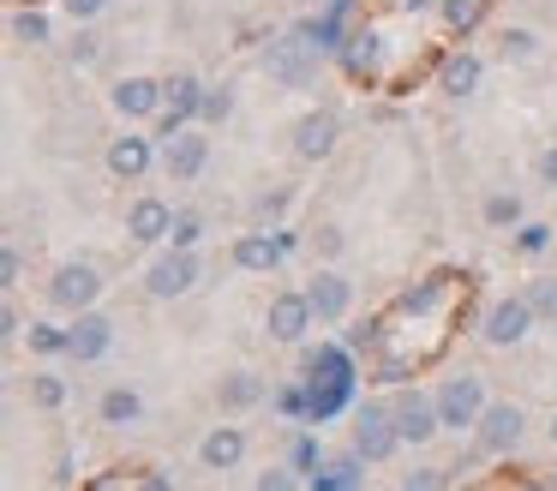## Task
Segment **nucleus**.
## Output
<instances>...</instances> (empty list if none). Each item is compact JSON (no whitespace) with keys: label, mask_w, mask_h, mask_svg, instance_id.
<instances>
[{"label":"nucleus","mask_w":557,"mask_h":491,"mask_svg":"<svg viewBox=\"0 0 557 491\" xmlns=\"http://www.w3.org/2000/svg\"><path fill=\"white\" fill-rule=\"evenodd\" d=\"M389 414H396V431H401L408 450H425V443L444 431V419H437V395H425V390H401L396 402H389Z\"/></svg>","instance_id":"nucleus-9"},{"label":"nucleus","mask_w":557,"mask_h":491,"mask_svg":"<svg viewBox=\"0 0 557 491\" xmlns=\"http://www.w3.org/2000/svg\"><path fill=\"white\" fill-rule=\"evenodd\" d=\"M449 306V275H425V282H408L396 294V311L401 318H432V311Z\"/></svg>","instance_id":"nucleus-22"},{"label":"nucleus","mask_w":557,"mask_h":491,"mask_svg":"<svg viewBox=\"0 0 557 491\" xmlns=\"http://www.w3.org/2000/svg\"><path fill=\"white\" fill-rule=\"evenodd\" d=\"M264 378H258V371H228V378L216 383V407L222 414H252L258 402H264Z\"/></svg>","instance_id":"nucleus-23"},{"label":"nucleus","mask_w":557,"mask_h":491,"mask_svg":"<svg viewBox=\"0 0 557 491\" xmlns=\"http://www.w3.org/2000/svg\"><path fill=\"white\" fill-rule=\"evenodd\" d=\"M205 90H210V84L198 78V72H169V78H162V96H169V102H162V114H157V138H162V144L198 120V108H205Z\"/></svg>","instance_id":"nucleus-5"},{"label":"nucleus","mask_w":557,"mask_h":491,"mask_svg":"<svg viewBox=\"0 0 557 491\" xmlns=\"http://www.w3.org/2000/svg\"><path fill=\"white\" fill-rule=\"evenodd\" d=\"M318 66H324V48H318L300 24L264 48V72H270V84H282V90H306V84H318Z\"/></svg>","instance_id":"nucleus-1"},{"label":"nucleus","mask_w":557,"mask_h":491,"mask_svg":"<svg viewBox=\"0 0 557 491\" xmlns=\"http://www.w3.org/2000/svg\"><path fill=\"white\" fill-rule=\"evenodd\" d=\"M288 204H294V192H288V186H270V192H258V198H252V222H258V228H264V222L276 228L282 216H288Z\"/></svg>","instance_id":"nucleus-32"},{"label":"nucleus","mask_w":557,"mask_h":491,"mask_svg":"<svg viewBox=\"0 0 557 491\" xmlns=\"http://www.w3.org/2000/svg\"><path fill=\"white\" fill-rule=\"evenodd\" d=\"M432 395H437V419H444V431H473V426H480V414L492 407L480 371H456V378H444Z\"/></svg>","instance_id":"nucleus-2"},{"label":"nucleus","mask_w":557,"mask_h":491,"mask_svg":"<svg viewBox=\"0 0 557 491\" xmlns=\"http://www.w3.org/2000/svg\"><path fill=\"white\" fill-rule=\"evenodd\" d=\"M198 240H205V216H198V210H174V234H169V246L198 251Z\"/></svg>","instance_id":"nucleus-37"},{"label":"nucleus","mask_w":557,"mask_h":491,"mask_svg":"<svg viewBox=\"0 0 557 491\" xmlns=\"http://www.w3.org/2000/svg\"><path fill=\"white\" fill-rule=\"evenodd\" d=\"M312 299H306V287H294V294H276L270 299V311H264V330H270V342H282V347H300L306 342V330H312Z\"/></svg>","instance_id":"nucleus-12"},{"label":"nucleus","mask_w":557,"mask_h":491,"mask_svg":"<svg viewBox=\"0 0 557 491\" xmlns=\"http://www.w3.org/2000/svg\"><path fill=\"white\" fill-rule=\"evenodd\" d=\"M174 234V210L162 198H133V210H126V240L133 246H169Z\"/></svg>","instance_id":"nucleus-17"},{"label":"nucleus","mask_w":557,"mask_h":491,"mask_svg":"<svg viewBox=\"0 0 557 491\" xmlns=\"http://www.w3.org/2000/svg\"><path fill=\"white\" fill-rule=\"evenodd\" d=\"M198 462H205V474H234V467L246 462V431L240 426H210L205 443H198Z\"/></svg>","instance_id":"nucleus-20"},{"label":"nucleus","mask_w":557,"mask_h":491,"mask_svg":"<svg viewBox=\"0 0 557 491\" xmlns=\"http://www.w3.org/2000/svg\"><path fill=\"white\" fill-rule=\"evenodd\" d=\"M18 275H25V251H18V246H7V251H0V282L13 287Z\"/></svg>","instance_id":"nucleus-44"},{"label":"nucleus","mask_w":557,"mask_h":491,"mask_svg":"<svg viewBox=\"0 0 557 491\" xmlns=\"http://www.w3.org/2000/svg\"><path fill=\"white\" fill-rule=\"evenodd\" d=\"M545 438H552V450H557V414H552V426H545Z\"/></svg>","instance_id":"nucleus-50"},{"label":"nucleus","mask_w":557,"mask_h":491,"mask_svg":"<svg viewBox=\"0 0 557 491\" xmlns=\"http://www.w3.org/2000/svg\"><path fill=\"white\" fill-rule=\"evenodd\" d=\"M306 299H312L318 323H342L354 311V282L336 270V263H318L312 282H306Z\"/></svg>","instance_id":"nucleus-14"},{"label":"nucleus","mask_w":557,"mask_h":491,"mask_svg":"<svg viewBox=\"0 0 557 491\" xmlns=\"http://www.w3.org/2000/svg\"><path fill=\"white\" fill-rule=\"evenodd\" d=\"M66 395H73V390H66V378H61V371H30V402H37L42 414H61V407H66Z\"/></svg>","instance_id":"nucleus-29"},{"label":"nucleus","mask_w":557,"mask_h":491,"mask_svg":"<svg viewBox=\"0 0 557 491\" xmlns=\"http://www.w3.org/2000/svg\"><path fill=\"white\" fill-rule=\"evenodd\" d=\"M521 299L533 306V318H540V323H557V275H533V282L521 287Z\"/></svg>","instance_id":"nucleus-30"},{"label":"nucleus","mask_w":557,"mask_h":491,"mask_svg":"<svg viewBox=\"0 0 557 491\" xmlns=\"http://www.w3.org/2000/svg\"><path fill=\"white\" fill-rule=\"evenodd\" d=\"M234 270H246V275H270L276 270L282 258H288V251H282V240H276V228H252V234H240L234 240Z\"/></svg>","instance_id":"nucleus-19"},{"label":"nucleus","mask_w":557,"mask_h":491,"mask_svg":"<svg viewBox=\"0 0 557 491\" xmlns=\"http://www.w3.org/2000/svg\"><path fill=\"white\" fill-rule=\"evenodd\" d=\"M205 168H210V138H205V126H186V132H174V138L162 144V174H169L174 186L198 180Z\"/></svg>","instance_id":"nucleus-13"},{"label":"nucleus","mask_w":557,"mask_h":491,"mask_svg":"<svg viewBox=\"0 0 557 491\" xmlns=\"http://www.w3.org/2000/svg\"><path fill=\"white\" fill-rule=\"evenodd\" d=\"M306 246H312V258H324V263H336L342 251H348V234H342L336 222H324V228H312L306 234Z\"/></svg>","instance_id":"nucleus-35"},{"label":"nucleus","mask_w":557,"mask_h":491,"mask_svg":"<svg viewBox=\"0 0 557 491\" xmlns=\"http://www.w3.org/2000/svg\"><path fill=\"white\" fill-rule=\"evenodd\" d=\"M42 294H49L54 311L78 318V311H90L102 299V270H97V263H85V258H66L61 270L49 275V287H42Z\"/></svg>","instance_id":"nucleus-4"},{"label":"nucleus","mask_w":557,"mask_h":491,"mask_svg":"<svg viewBox=\"0 0 557 491\" xmlns=\"http://www.w3.org/2000/svg\"><path fill=\"white\" fill-rule=\"evenodd\" d=\"M348 347H366V354H372V347H377V323H360V330H348Z\"/></svg>","instance_id":"nucleus-47"},{"label":"nucleus","mask_w":557,"mask_h":491,"mask_svg":"<svg viewBox=\"0 0 557 491\" xmlns=\"http://www.w3.org/2000/svg\"><path fill=\"white\" fill-rule=\"evenodd\" d=\"M0 335H7V342H13V335H25V318H18V306H13V299L0 306Z\"/></svg>","instance_id":"nucleus-46"},{"label":"nucleus","mask_w":557,"mask_h":491,"mask_svg":"<svg viewBox=\"0 0 557 491\" xmlns=\"http://www.w3.org/2000/svg\"><path fill=\"white\" fill-rule=\"evenodd\" d=\"M133 491H174V479H169V474H138Z\"/></svg>","instance_id":"nucleus-48"},{"label":"nucleus","mask_w":557,"mask_h":491,"mask_svg":"<svg viewBox=\"0 0 557 491\" xmlns=\"http://www.w3.org/2000/svg\"><path fill=\"white\" fill-rule=\"evenodd\" d=\"M348 450H360L372 467L389 462V455L401 450V431H396V414H389V402H360V407H354Z\"/></svg>","instance_id":"nucleus-3"},{"label":"nucleus","mask_w":557,"mask_h":491,"mask_svg":"<svg viewBox=\"0 0 557 491\" xmlns=\"http://www.w3.org/2000/svg\"><path fill=\"white\" fill-rule=\"evenodd\" d=\"M109 347H114V323L102 318L97 306H90V311H78V318H73V359H78V366L102 359Z\"/></svg>","instance_id":"nucleus-21"},{"label":"nucleus","mask_w":557,"mask_h":491,"mask_svg":"<svg viewBox=\"0 0 557 491\" xmlns=\"http://www.w3.org/2000/svg\"><path fill=\"white\" fill-rule=\"evenodd\" d=\"M294 156L300 162H330L336 156V144H342V114L336 108H306L300 120H294Z\"/></svg>","instance_id":"nucleus-8"},{"label":"nucleus","mask_w":557,"mask_h":491,"mask_svg":"<svg viewBox=\"0 0 557 491\" xmlns=\"http://www.w3.org/2000/svg\"><path fill=\"white\" fill-rule=\"evenodd\" d=\"M480 78H485V60L473 54V48H449L444 66H437V90H444L449 102H468V96L480 90Z\"/></svg>","instance_id":"nucleus-18"},{"label":"nucleus","mask_w":557,"mask_h":491,"mask_svg":"<svg viewBox=\"0 0 557 491\" xmlns=\"http://www.w3.org/2000/svg\"><path fill=\"white\" fill-rule=\"evenodd\" d=\"M198 282H205V258H198V251H181V246H169L145 270V294L150 299H186Z\"/></svg>","instance_id":"nucleus-6"},{"label":"nucleus","mask_w":557,"mask_h":491,"mask_svg":"<svg viewBox=\"0 0 557 491\" xmlns=\"http://www.w3.org/2000/svg\"><path fill=\"white\" fill-rule=\"evenodd\" d=\"M306 371H312V378H354L342 347H306Z\"/></svg>","instance_id":"nucleus-31"},{"label":"nucleus","mask_w":557,"mask_h":491,"mask_svg":"<svg viewBox=\"0 0 557 491\" xmlns=\"http://www.w3.org/2000/svg\"><path fill=\"white\" fill-rule=\"evenodd\" d=\"M557 246V228L552 222H521L516 228V251L521 258H540V251H552Z\"/></svg>","instance_id":"nucleus-33"},{"label":"nucleus","mask_w":557,"mask_h":491,"mask_svg":"<svg viewBox=\"0 0 557 491\" xmlns=\"http://www.w3.org/2000/svg\"><path fill=\"white\" fill-rule=\"evenodd\" d=\"M61 7H66V19H73V24H90L109 0H61Z\"/></svg>","instance_id":"nucleus-45"},{"label":"nucleus","mask_w":557,"mask_h":491,"mask_svg":"<svg viewBox=\"0 0 557 491\" xmlns=\"http://www.w3.org/2000/svg\"><path fill=\"white\" fill-rule=\"evenodd\" d=\"M444 486H449V467H413L401 479V491H444Z\"/></svg>","instance_id":"nucleus-42"},{"label":"nucleus","mask_w":557,"mask_h":491,"mask_svg":"<svg viewBox=\"0 0 557 491\" xmlns=\"http://www.w3.org/2000/svg\"><path fill=\"white\" fill-rule=\"evenodd\" d=\"M480 216H485V228H497V234H504V228L516 234V228L528 222V210H521V198H516V192H492V198L480 204Z\"/></svg>","instance_id":"nucleus-28"},{"label":"nucleus","mask_w":557,"mask_h":491,"mask_svg":"<svg viewBox=\"0 0 557 491\" xmlns=\"http://www.w3.org/2000/svg\"><path fill=\"white\" fill-rule=\"evenodd\" d=\"M360 467H372V462H366L360 450L336 455V462H324V467H318L312 491H360Z\"/></svg>","instance_id":"nucleus-26"},{"label":"nucleus","mask_w":557,"mask_h":491,"mask_svg":"<svg viewBox=\"0 0 557 491\" xmlns=\"http://www.w3.org/2000/svg\"><path fill=\"white\" fill-rule=\"evenodd\" d=\"M473 431H480V455H516L521 438H528V414L516 402H492Z\"/></svg>","instance_id":"nucleus-10"},{"label":"nucleus","mask_w":557,"mask_h":491,"mask_svg":"<svg viewBox=\"0 0 557 491\" xmlns=\"http://www.w3.org/2000/svg\"><path fill=\"white\" fill-rule=\"evenodd\" d=\"M162 78H145V72H126V78H114L109 84V108L121 120H157L162 114Z\"/></svg>","instance_id":"nucleus-11"},{"label":"nucleus","mask_w":557,"mask_h":491,"mask_svg":"<svg viewBox=\"0 0 557 491\" xmlns=\"http://www.w3.org/2000/svg\"><path fill=\"white\" fill-rule=\"evenodd\" d=\"M396 12H437V0H389Z\"/></svg>","instance_id":"nucleus-49"},{"label":"nucleus","mask_w":557,"mask_h":491,"mask_svg":"<svg viewBox=\"0 0 557 491\" xmlns=\"http://www.w3.org/2000/svg\"><path fill=\"white\" fill-rule=\"evenodd\" d=\"M13 42H49V12H37V7H18L13 12Z\"/></svg>","instance_id":"nucleus-34"},{"label":"nucleus","mask_w":557,"mask_h":491,"mask_svg":"<svg viewBox=\"0 0 557 491\" xmlns=\"http://www.w3.org/2000/svg\"><path fill=\"white\" fill-rule=\"evenodd\" d=\"M533 306L521 294H504V299H492V306L480 311V342L485 347H521L533 335Z\"/></svg>","instance_id":"nucleus-7"},{"label":"nucleus","mask_w":557,"mask_h":491,"mask_svg":"<svg viewBox=\"0 0 557 491\" xmlns=\"http://www.w3.org/2000/svg\"><path fill=\"white\" fill-rule=\"evenodd\" d=\"M30 354H42V359H54V354H73V323H54V318H42V323H30Z\"/></svg>","instance_id":"nucleus-27"},{"label":"nucleus","mask_w":557,"mask_h":491,"mask_svg":"<svg viewBox=\"0 0 557 491\" xmlns=\"http://www.w3.org/2000/svg\"><path fill=\"white\" fill-rule=\"evenodd\" d=\"M228 114H234V90H228V84L205 90V108H198V126H228Z\"/></svg>","instance_id":"nucleus-36"},{"label":"nucleus","mask_w":557,"mask_h":491,"mask_svg":"<svg viewBox=\"0 0 557 491\" xmlns=\"http://www.w3.org/2000/svg\"><path fill=\"white\" fill-rule=\"evenodd\" d=\"M66 60H73V66H97V60H102V36L97 30H78L73 42H66Z\"/></svg>","instance_id":"nucleus-39"},{"label":"nucleus","mask_w":557,"mask_h":491,"mask_svg":"<svg viewBox=\"0 0 557 491\" xmlns=\"http://www.w3.org/2000/svg\"><path fill=\"white\" fill-rule=\"evenodd\" d=\"M102 162H109L114 180L133 186V180H145L150 168H157V138H145V132H121V138H109V156H102Z\"/></svg>","instance_id":"nucleus-16"},{"label":"nucleus","mask_w":557,"mask_h":491,"mask_svg":"<svg viewBox=\"0 0 557 491\" xmlns=\"http://www.w3.org/2000/svg\"><path fill=\"white\" fill-rule=\"evenodd\" d=\"M533 180H540L545 192H557V144H545V150L533 156Z\"/></svg>","instance_id":"nucleus-43"},{"label":"nucleus","mask_w":557,"mask_h":491,"mask_svg":"<svg viewBox=\"0 0 557 491\" xmlns=\"http://www.w3.org/2000/svg\"><path fill=\"white\" fill-rule=\"evenodd\" d=\"M252 491H312V486H300L294 467H264V474L252 479Z\"/></svg>","instance_id":"nucleus-40"},{"label":"nucleus","mask_w":557,"mask_h":491,"mask_svg":"<svg viewBox=\"0 0 557 491\" xmlns=\"http://www.w3.org/2000/svg\"><path fill=\"white\" fill-rule=\"evenodd\" d=\"M97 419L102 426H138V419H145V395H138L133 383H114V390H102Z\"/></svg>","instance_id":"nucleus-25"},{"label":"nucleus","mask_w":557,"mask_h":491,"mask_svg":"<svg viewBox=\"0 0 557 491\" xmlns=\"http://www.w3.org/2000/svg\"><path fill=\"white\" fill-rule=\"evenodd\" d=\"M485 19H492V0H437V24H444L449 36H461V42H468Z\"/></svg>","instance_id":"nucleus-24"},{"label":"nucleus","mask_w":557,"mask_h":491,"mask_svg":"<svg viewBox=\"0 0 557 491\" xmlns=\"http://www.w3.org/2000/svg\"><path fill=\"white\" fill-rule=\"evenodd\" d=\"M342 72H348L354 84L384 78V30H377V24H360V30L348 36V48H342Z\"/></svg>","instance_id":"nucleus-15"},{"label":"nucleus","mask_w":557,"mask_h":491,"mask_svg":"<svg viewBox=\"0 0 557 491\" xmlns=\"http://www.w3.org/2000/svg\"><path fill=\"white\" fill-rule=\"evenodd\" d=\"M288 467H294V474H318V467H324V443L300 438V443H294V455H288Z\"/></svg>","instance_id":"nucleus-41"},{"label":"nucleus","mask_w":557,"mask_h":491,"mask_svg":"<svg viewBox=\"0 0 557 491\" xmlns=\"http://www.w3.org/2000/svg\"><path fill=\"white\" fill-rule=\"evenodd\" d=\"M497 48H504V60H533V54H540V36L521 30V24H509V30L497 36Z\"/></svg>","instance_id":"nucleus-38"}]
</instances>
